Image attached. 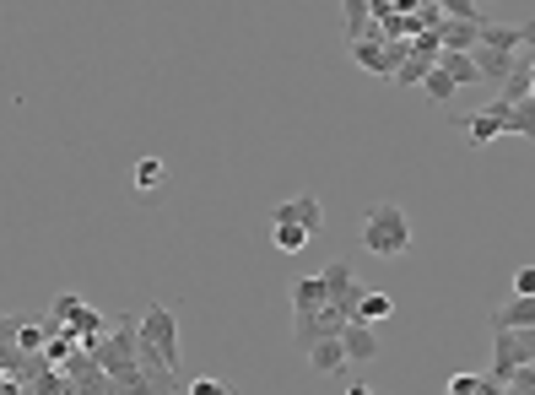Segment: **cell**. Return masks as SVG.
Returning a JSON list of instances; mask_svg holds the SVG:
<instances>
[{"instance_id": "8992f818", "label": "cell", "mask_w": 535, "mask_h": 395, "mask_svg": "<svg viewBox=\"0 0 535 395\" xmlns=\"http://www.w3.org/2000/svg\"><path fill=\"white\" fill-rule=\"evenodd\" d=\"M271 222H298V228H309V233H319V222H325V201H319L314 190H298L292 201H282L271 212Z\"/></svg>"}, {"instance_id": "7a4b0ae2", "label": "cell", "mask_w": 535, "mask_h": 395, "mask_svg": "<svg viewBox=\"0 0 535 395\" xmlns=\"http://www.w3.org/2000/svg\"><path fill=\"white\" fill-rule=\"evenodd\" d=\"M325 287H330V304H336L346 320H357V309H363V298H368V287L357 282V271H352V260H330L325 271Z\"/></svg>"}, {"instance_id": "484cf974", "label": "cell", "mask_w": 535, "mask_h": 395, "mask_svg": "<svg viewBox=\"0 0 535 395\" xmlns=\"http://www.w3.org/2000/svg\"><path fill=\"white\" fill-rule=\"evenodd\" d=\"M190 395H233V390H227L222 379H206V374H200L195 385H190Z\"/></svg>"}, {"instance_id": "6da1fadb", "label": "cell", "mask_w": 535, "mask_h": 395, "mask_svg": "<svg viewBox=\"0 0 535 395\" xmlns=\"http://www.w3.org/2000/svg\"><path fill=\"white\" fill-rule=\"evenodd\" d=\"M363 249L379 260H400L411 249V222L395 201H373V212L363 217Z\"/></svg>"}, {"instance_id": "3957f363", "label": "cell", "mask_w": 535, "mask_h": 395, "mask_svg": "<svg viewBox=\"0 0 535 395\" xmlns=\"http://www.w3.org/2000/svg\"><path fill=\"white\" fill-rule=\"evenodd\" d=\"M346 314L336 309V304H325V309H314V314H292V341H298L303 352L309 347H319V341H330V336H341L346 331Z\"/></svg>"}, {"instance_id": "83f0119b", "label": "cell", "mask_w": 535, "mask_h": 395, "mask_svg": "<svg viewBox=\"0 0 535 395\" xmlns=\"http://www.w3.org/2000/svg\"><path fill=\"white\" fill-rule=\"evenodd\" d=\"M519 33H525V49H535V17H530V22H519Z\"/></svg>"}, {"instance_id": "d6986e66", "label": "cell", "mask_w": 535, "mask_h": 395, "mask_svg": "<svg viewBox=\"0 0 535 395\" xmlns=\"http://www.w3.org/2000/svg\"><path fill=\"white\" fill-rule=\"evenodd\" d=\"M395 314V298L390 293H368L363 298V309H357V320H368V325H384Z\"/></svg>"}, {"instance_id": "277c9868", "label": "cell", "mask_w": 535, "mask_h": 395, "mask_svg": "<svg viewBox=\"0 0 535 395\" xmlns=\"http://www.w3.org/2000/svg\"><path fill=\"white\" fill-rule=\"evenodd\" d=\"M141 336L152 341L157 352H163V363L179 374V320H173V309L168 304H152L141 314Z\"/></svg>"}, {"instance_id": "44dd1931", "label": "cell", "mask_w": 535, "mask_h": 395, "mask_svg": "<svg viewBox=\"0 0 535 395\" xmlns=\"http://www.w3.org/2000/svg\"><path fill=\"white\" fill-rule=\"evenodd\" d=\"M508 136H525V141H535V98L514 103V120H508Z\"/></svg>"}, {"instance_id": "9a60e30c", "label": "cell", "mask_w": 535, "mask_h": 395, "mask_svg": "<svg viewBox=\"0 0 535 395\" xmlns=\"http://www.w3.org/2000/svg\"><path fill=\"white\" fill-rule=\"evenodd\" d=\"M481 44L487 49H508V55H519V49H525V33H519V22H481Z\"/></svg>"}, {"instance_id": "ba28073f", "label": "cell", "mask_w": 535, "mask_h": 395, "mask_svg": "<svg viewBox=\"0 0 535 395\" xmlns=\"http://www.w3.org/2000/svg\"><path fill=\"white\" fill-rule=\"evenodd\" d=\"M341 341H346V358H352V363H373V358H379V336H373L368 320H352L341 331Z\"/></svg>"}, {"instance_id": "ac0fdd59", "label": "cell", "mask_w": 535, "mask_h": 395, "mask_svg": "<svg viewBox=\"0 0 535 395\" xmlns=\"http://www.w3.org/2000/svg\"><path fill=\"white\" fill-rule=\"evenodd\" d=\"M454 87H460V82H454L444 65H433V71H427V82H422V92H427L433 103H449V98H454Z\"/></svg>"}, {"instance_id": "cb8c5ba5", "label": "cell", "mask_w": 535, "mask_h": 395, "mask_svg": "<svg viewBox=\"0 0 535 395\" xmlns=\"http://www.w3.org/2000/svg\"><path fill=\"white\" fill-rule=\"evenodd\" d=\"M481 379H487V374H454L444 395H476V390H481Z\"/></svg>"}, {"instance_id": "4316f807", "label": "cell", "mask_w": 535, "mask_h": 395, "mask_svg": "<svg viewBox=\"0 0 535 395\" xmlns=\"http://www.w3.org/2000/svg\"><path fill=\"white\" fill-rule=\"evenodd\" d=\"M519 352H525V363H535V325H530V331H519Z\"/></svg>"}, {"instance_id": "7402d4cb", "label": "cell", "mask_w": 535, "mask_h": 395, "mask_svg": "<svg viewBox=\"0 0 535 395\" xmlns=\"http://www.w3.org/2000/svg\"><path fill=\"white\" fill-rule=\"evenodd\" d=\"M87 304H82V293H60L55 304H49V320H60V325H71L76 314H82Z\"/></svg>"}, {"instance_id": "9c48e42d", "label": "cell", "mask_w": 535, "mask_h": 395, "mask_svg": "<svg viewBox=\"0 0 535 395\" xmlns=\"http://www.w3.org/2000/svg\"><path fill=\"white\" fill-rule=\"evenodd\" d=\"M438 38H444V49L476 55V49H481V22H454V17H444V22H438Z\"/></svg>"}, {"instance_id": "603a6c76", "label": "cell", "mask_w": 535, "mask_h": 395, "mask_svg": "<svg viewBox=\"0 0 535 395\" xmlns=\"http://www.w3.org/2000/svg\"><path fill=\"white\" fill-rule=\"evenodd\" d=\"M438 11L454 17V22H487V17L476 11V0H438Z\"/></svg>"}, {"instance_id": "f1b7e54d", "label": "cell", "mask_w": 535, "mask_h": 395, "mask_svg": "<svg viewBox=\"0 0 535 395\" xmlns=\"http://www.w3.org/2000/svg\"><path fill=\"white\" fill-rule=\"evenodd\" d=\"M346 395H379V390H368V385H346Z\"/></svg>"}, {"instance_id": "5bb4252c", "label": "cell", "mask_w": 535, "mask_h": 395, "mask_svg": "<svg viewBox=\"0 0 535 395\" xmlns=\"http://www.w3.org/2000/svg\"><path fill=\"white\" fill-rule=\"evenodd\" d=\"M136 190L146 195V201H157V195L168 190V163L163 157H141L136 163Z\"/></svg>"}, {"instance_id": "7c38bea8", "label": "cell", "mask_w": 535, "mask_h": 395, "mask_svg": "<svg viewBox=\"0 0 535 395\" xmlns=\"http://www.w3.org/2000/svg\"><path fill=\"white\" fill-rule=\"evenodd\" d=\"M514 60L519 55H508V49H487V44H481L476 49V71H481V82H508V76H514Z\"/></svg>"}, {"instance_id": "8fae6325", "label": "cell", "mask_w": 535, "mask_h": 395, "mask_svg": "<svg viewBox=\"0 0 535 395\" xmlns=\"http://www.w3.org/2000/svg\"><path fill=\"white\" fill-rule=\"evenodd\" d=\"M330 304V287L325 276H303V282H292V314H314Z\"/></svg>"}, {"instance_id": "5b68a950", "label": "cell", "mask_w": 535, "mask_h": 395, "mask_svg": "<svg viewBox=\"0 0 535 395\" xmlns=\"http://www.w3.org/2000/svg\"><path fill=\"white\" fill-rule=\"evenodd\" d=\"M525 368V352H519V331H492V368L487 374L498 385H514V374Z\"/></svg>"}, {"instance_id": "52a82bcc", "label": "cell", "mask_w": 535, "mask_h": 395, "mask_svg": "<svg viewBox=\"0 0 535 395\" xmlns=\"http://www.w3.org/2000/svg\"><path fill=\"white\" fill-rule=\"evenodd\" d=\"M487 325H492V331H530V325H535V298L514 293L508 304H498L487 314Z\"/></svg>"}, {"instance_id": "ffe728a7", "label": "cell", "mask_w": 535, "mask_h": 395, "mask_svg": "<svg viewBox=\"0 0 535 395\" xmlns=\"http://www.w3.org/2000/svg\"><path fill=\"white\" fill-rule=\"evenodd\" d=\"M341 6H346V38H352V44L368 38V6L373 0H341Z\"/></svg>"}, {"instance_id": "30bf717a", "label": "cell", "mask_w": 535, "mask_h": 395, "mask_svg": "<svg viewBox=\"0 0 535 395\" xmlns=\"http://www.w3.org/2000/svg\"><path fill=\"white\" fill-rule=\"evenodd\" d=\"M352 60L363 65V71H373V76H395V55L379 44V33H373V44H368V38H357V44H352Z\"/></svg>"}, {"instance_id": "2e32d148", "label": "cell", "mask_w": 535, "mask_h": 395, "mask_svg": "<svg viewBox=\"0 0 535 395\" xmlns=\"http://www.w3.org/2000/svg\"><path fill=\"white\" fill-rule=\"evenodd\" d=\"M438 65H444V71H449L460 87H476V82H481V71H476V55H460V49H444V55H438Z\"/></svg>"}, {"instance_id": "d4e9b609", "label": "cell", "mask_w": 535, "mask_h": 395, "mask_svg": "<svg viewBox=\"0 0 535 395\" xmlns=\"http://www.w3.org/2000/svg\"><path fill=\"white\" fill-rule=\"evenodd\" d=\"M514 293L535 298V266H519V271H514Z\"/></svg>"}, {"instance_id": "e0dca14e", "label": "cell", "mask_w": 535, "mask_h": 395, "mask_svg": "<svg viewBox=\"0 0 535 395\" xmlns=\"http://www.w3.org/2000/svg\"><path fill=\"white\" fill-rule=\"evenodd\" d=\"M314 233L309 228H298V222H271V244L282 249V255H298V249H309Z\"/></svg>"}, {"instance_id": "4fadbf2b", "label": "cell", "mask_w": 535, "mask_h": 395, "mask_svg": "<svg viewBox=\"0 0 535 395\" xmlns=\"http://www.w3.org/2000/svg\"><path fill=\"white\" fill-rule=\"evenodd\" d=\"M346 363H352V358H346V341H341V336H330V341H319V347H309V368H314V374H341Z\"/></svg>"}]
</instances>
